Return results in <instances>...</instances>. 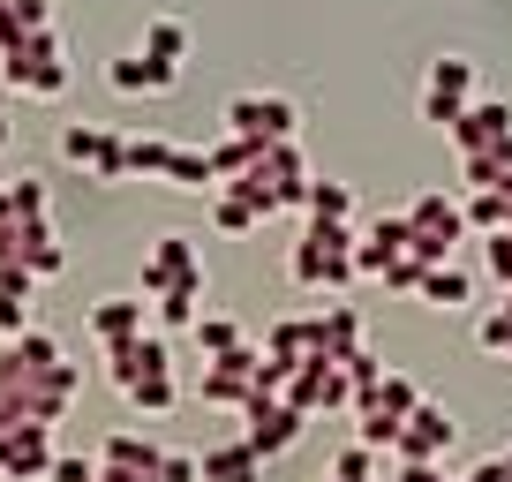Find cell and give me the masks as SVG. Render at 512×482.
<instances>
[{
	"instance_id": "16",
	"label": "cell",
	"mask_w": 512,
	"mask_h": 482,
	"mask_svg": "<svg viewBox=\"0 0 512 482\" xmlns=\"http://www.w3.org/2000/svg\"><path fill=\"white\" fill-rule=\"evenodd\" d=\"M106 83H113L121 98H136V91H174V83H181V68H174V61H151V53L136 46V53H121V61L106 68Z\"/></svg>"
},
{
	"instance_id": "8",
	"label": "cell",
	"mask_w": 512,
	"mask_h": 482,
	"mask_svg": "<svg viewBox=\"0 0 512 482\" xmlns=\"http://www.w3.org/2000/svg\"><path fill=\"white\" fill-rule=\"evenodd\" d=\"M287 407H302V415L354 407V385H347V370H339V354H309L302 370H294V385H287Z\"/></svg>"
},
{
	"instance_id": "43",
	"label": "cell",
	"mask_w": 512,
	"mask_h": 482,
	"mask_svg": "<svg viewBox=\"0 0 512 482\" xmlns=\"http://www.w3.org/2000/svg\"><path fill=\"white\" fill-rule=\"evenodd\" d=\"M166 482H204V452H166Z\"/></svg>"
},
{
	"instance_id": "3",
	"label": "cell",
	"mask_w": 512,
	"mask_h": 482,
	"mask_svg": "<svg viewBox=\"0 0 512 482\" xmlns=\"http://www.w3.org/2000/svg\"><path fill=\"white\" fill-rule=\"evenodd\" d=\"M0 83H8L16 98H61L68 91V46H61V31L16 38V46L0 53Z\"/></svg>"
},
{
	"instance_id": "15",
	"label": "cell",
	"mask_w": 512,
	"mask_h": 482,
	"mask_svg": "<svg viewBox=\"0 0 512 482\" xmlns=\"http://www.w3.org/2000/svg\"><path fill=\"white\" fill-rule=\"evenodd\" d=\"M445 136L460 144V159H475V151H497V144L512 136V106H505V98H475V106H467Z\"/></svg>"
},
{
	"instance_id": "44",
	"label": "cell",
	"mask_w": 512,
	"mask_h": 482,
	"mask_svg": "<svg viewBox=\"0 0 512 482\" xmlns=\"http://www.w3.org/2000/svg\"><path fill=\"white\" fill-rule=\"evenodd\" d=\"M53 482H98V460H83V452H61V460H53Z\"/></svg>"
},
{
	"instance_id": "37",
	"label": "cell",
	"mask_w": 512,
	"mask_h": 482,
	"mask_svg": "<svg viewBox=\"0 0 512 482\" xmlns=\"http://www.w3.org/2000/svg\"><path fill=\"white\" fill-rule=\"evenodd\" d=\"M0 189H8V211H16V219H53V196H46V181H0Z\"/></svg>"
},
{
	"instance_id": "25",
	"label": "cell",
	"mask_w": 512,
	"mask_h": 482,
	"mask_svg": "<svg viewBox=\"0 0 512 482\" xmlns=\"http://www.w3.org/2000/svg\"><path fill=\"white\" fill-rule=\"evenodd\" d=\"M302 211H309V219H324V226H354V189H347V181H309Z\"/></svg>"
},
{
	"instance_id": "34",
	"label": "cell",
	"mask_w": 512,
	"mask_h": 482,
	"mask_svg": "<svg viewBox=\"0 0 512 482\" xmlns=\"http://www.w3.org/2000/svg\"><path fill=\"white\" fill-rule=\"evenodd\" d=\"M189 339L211 354V362H219V354H234V347H249V339H241V324H234V317H211V309L196 317V332H189Z\"/></svg>"
},
{
	"instance_id": "17",
	"label": "cell",
	"mask_w": 512,
	"mask_h": 482,
	"mask_svg": "<svg viewBox=\"0 0 512 482\" xmlns=\"http://www.w3.org/2000/svg\"><path fill=\"white\" fill-rule=\"evenodd\" d=\"M407 219H415V234H437V241H452V249L467 241V211H460V196H445V189H422L415 204H407Z\"/></svg>"
},
{
	"instance_id": "35",
	"label": "cell",
	"mask_w": 512,
	"mask_h": 482,
	"mask_svg": "<svg viewBox=\"0 0 512 482\" xmlns=\"http://www.w3.org/2000/svg\"><path fill=\"white\" fill-rule=\"evenodd\" d=\"M339 370H347V385H354V407H362V400H377V385H384V362H377L369 347L339 354Z\"/></svg>"
},
{
	"instance_id": "1",
	"label": "cell",
	"mask_w": 512,
	"mask_h": 482,
	"mask_svg": "<svg viewBox=\"0 0 512 482\" xmlns=\"http://www.w3.org/2000/svg\"><path fill=\"white\" fill-rule=\"evenodd\" d=\"M354 249H362V234L354 226H324V219H309L302 226V241H294V257H287V272H294V287H324V294H347L354 279Z\"/></svg>"
},
{
	"instance_id": "2",
	"label": "cell",
	"mask_w": 512,
	"mask_h": 482,
	"mask_svg": "<svg viewBox=\"0 0 512 482\" xmlns=\"http://www.w3.org/2000/svg\"><path fill=\"white\" fill-rule=\"evenodd\" d=\"M309 159H302V144H264V159L249 166V174L234 181L241 196H249L264 219H279V211H302V196H309Z\"/></svg>"
},
{
	"instance_id": "48",
	"label": "cell",
	"mask_w": 512,
	"mask_h": 482,
	"mask_svg": "<svg viewBox=\"0 0 512 482\" xmlns=\"http://www.w3.org/2000/svg\"><path fill=\"white\" fill-rule=\"evenodd\" d=\"M392 482H445V467H437V460H430V467H400Z\"/></svg>"
},
{
	"instance_id": "20",
	"label": "cell",
	"mask_w": 512,
	"mask_h": 482,
	"mask_svg": "<svg viewBox=\"0 0 512 482\" xmlns=\"http://www.w3.org/2000/svg\"><path fill=\"white\" fill-rule=\"evenodd\" d=\"M204 482H264V460L249 452V437H226V445H204Z\"/></svg>"
},
{
	"instance_id": "10",
	"label": "cell",
	"mask_w": 512,
	"mask_h": 482,
	"mask_svg": "<svg viewBox=\"0 0 512 482\" xmlns=\"http://www.w3.org/2000/svg\"><path fill=\"white\" fill-rule=\"evenodd\" d=\"M241 422H249V452L256 460H279L287 445H302V430H309V415L302 407H287V400H256V407H241Z\"/></svg>"
},
{
	"instance_id": "31",
	"label": "cell",
	"mask_w": 512,
	"mask_h": 482,
	"mask_svg": "<svg viewBox=\"0 0 512 482\" xmlns=\"http://www.w3.org/2000/svg\"><path fill=\"white\" fill-rule=\"evenodd\" d=\"M166 166H174V144H166V136H128V174L166 181Z\"/></svg>"
},
{
	"instance_id": "26",
	"label": "cell",
	"mask_w": 512,
	"mask_h": 482,
	"mask_svg": "<svg viewBox=\"0 0 512 482\" xmlns=\"http://www.w3.org/2000/svg\"><path fill=\"white\" fill-rule=\"evenodd\" d=\"M460 211H467V234H505V189H467L460 196Z\"/></svg>"
},
{
	"instance_id": "13",
	"label": "cell",
	"mask_w": 512,
	"mask_h": 482,
	"mask_svg": "<svg viewBox=\"0 0 512 482\" xmlns=\"http://www.w3.org/2000/svg\"><path fill=\"white\" fill-rule=\"evenodd\" d=\"M53 430H38V422H23V430L0 437V482H53Z\"/></svg>"
},
{
	"instance_id": "12",
	"label": "cell",
	"mask_w": 512,
	"mask_h": 482,
	"mask_svg": "<svg viewBox=\"0 0 512 482\" xmlns=\"http://www.w3.org/2000/svg\"><path fill=\"white\" fill-rule=\"evenodd\" d=\"M144 332H159V317H151L144 294H106V302H91V339L106 354L128 347V339H144Z\"/></svg>"
},
{
	"instance_id": "28",
	"label": "cell",
	"mask_w": 512,
	"mask_h": 482,
	"mask_svg": "<svg viewBox=\"0 0 512 482\" xmlns=\"http://www.w3.org/2000/svg\"><path fill=\"white\" fill-rule=\"evenodd\" d=\"M354 347H362V309L324 302V354H354Z\"/></svg>"
},
{
	"instance_id": "30",
	"label": "cell",
	"mask_w": 512,
	"mask_h": 482,
	"mask_svg": "<svg viewBox=\"0 0 512 482\" xmlns=\"http://www.w3.org/2000/svg\"><path fill=\"white\" fill-rule=\"evenodd\" d=\"M505 174H512V136L497 151H475V159H460V181L467 189H505Z\"/></svg>"
},
{
	"instance_id": "49",
	"label": "cell",
	"mask_w": 512,
	"mask_h": 482,
	"mask_svg": "<svg viewBox=\"0 0 512 482\" xmlns=\"http://www.w3.org/2000/svg\"><path fill=\"white\" fill-rule=\"evenodd\" d=\"M505 226H512V174H505Z\"/></svg>"
},
{
	"instance_id": "36",
	"label": "cell",
	"mask_w": 512,
	"mask_h": 482,
	"mask_svg": "<svg viewBox=\"0 0 512 482\" xmlns=\"http://www.w3.org/2000/svg\"><path fill=\"white\" fill-rule=\"evenodd\" d=\"M400 430H407V422L384 415V407H362V415H354V437H362L369 452H392V445H400Z\"/></svg>"
},
{
	"instance_id": "40",
	"label": "cell",
	"mask_w": 512,
	"mask_h": 482,
	"mask_svg": "<svg viewBox=\"0 0 512 482\" xmlns=\"http://www.w3.org/2000/svg\"><path fill=\"white\" fill-rule=\"evenodd\" d=\"M482 264H490V279L512 294V226H505V234H490V241H482Z\"/></svg>"
},
{
	"instance_id": "52",
	"label": "cell",
	"mask_w": 512,
	"mask_h": 482,
	"mask_svg": "<svg viewBox=\"0 0 512 482\" xmlns=\"http://www.w3.org/2000/svg\"><path fill=\"white\" fill-rule=\"evenodd\" d=\"M505 317H512V294H505Z\"/></svg>"
},
{
	"instance_id": "47",
	"label": "cell",
	"mask_w": 512,
	"mask_h": 482,
	"mask_svg": "<svg viewBox=\"0 0 512 482\" xmlns=\"http://www.w3.org/2000/svg\"><path fill=\"white\" fill-rule=\"evenodd\" d=\"M467 482H512V452H490V460H482Z\"/></svg>"
},
{
	"instance_id": "14",
	"label": "cell",
	"mask_w": 512,
	"mask_h": 482,
	"mask_svg": "<svg viewBox=\"0 0 512 482\" xmlns=\"http://www.w3.org/2000/svg\"><path fill=\"white\" fill-rule=\"evenodd\" d=\"M106 377L121 392H136L144 377H174V339L166 332H144V339H128V347H113L106 354Z\"/></svg>"
},
{
	"instance_id": "5",
	"label": "cell",
	"mask_w": 512,
	"mask_h": 482,
	"mask_svg": "<svg viewBox=\"0 0 512 482\" xmlns=\"http://www.w3.org/2000/svg\"><path fill=\"white\" fill-rule=\"evenodd\" d=\"M204 257H196V234H159L144 249V302L159 294H204Z\"/></svg>"
},
{
	"instance_id": "9",
	"label": "cell",
	"mask_w": 512,
	"mask_h": 482,
	"mask_svg": "<svg viewBox=\"0 0 512 482\" xmlns=\"http://www.w3.org/2000/svg\"><path fill=\"white\" fill-rule=\"evenodd\" d=\"M452 437H460V422H452L437 400H422L415 415H407V430H400V445H392V460H400V467H430V460H445V452H452Z\"/></svg>"
},
{
	"instance_id": "42",
	"label": "cell",
	"mask_w": 512,
	"mask_h": 482,
	"mask_svg": "<svg viewBox=\"0 0 512 482\" xmlns=\"http://www.w3.org/2000/svg\"><path fill=\"white\" fill-rule=\"evenodd\" d=\"M31 332V302L23 294H0V339H23Z\"/></svg>"
},
{
	"instance_id": "45",
	"label": "cell",
	"mask_w": 512,
	"mask_h": 482,
	"mask_svg": "<svg viewBox=\"0 0 512 482\" xmlns=\"http://www.w3.org/2000/svg\"><path fill=\"white\" fill-rule=\"evenodd\" d=\"M0 294H23V302H31V294H38V272H31V264H0Z\"/></svg>"
},
{
	"instance_id": "46",
	"label": "cell",
	"mask_w": 512,
	"mask_h": 482,
	"mask_svg": "<svg viewBox=\"0 0 512 482\" xmlns=\"http://www.w3.org/2000/svg\"><path fill=\"white\" fill-rule=\"evenodd\" d=\"M384 287H392V294H422V264H415V257H400L392 272H384Z\"/></svg>"
},
{
	"instance_id": "6",
	"label": "cell",
	"mask_w": 512,
	"mask_h": 482,
	"mask_svg": "<svg viewBox=\"0 0 512 482\" xmlns=\"http://www.w3.org/2000/svg\"><path fill=\"white\" fill-rule=\"evenodd\" d=\"M467 106H475V61H467V53H437V61L422 68V121L452 129Z\"/></svg>"
},
{
	"instance_id": "4",
	"label": "cell",
	"mask_w": 512,
	"mask_h": 482,
	"mask_svg": "<svg viewBox=\"0 0 512 482\" xmlns=\"http://www.w3.org/2000/svg\"><path fill=\"white\" fill-rule=\"evenodd\" d=\"M219 121L249 144H302V106L287 91H234Z\"/></svg>"
},
{
	"instance_id": "18",
	"label": "cell",
	"mask_w": 512,
	"mask_h": 482,
	"mask_svg": "<svg viewBox=\"0 0 512 482\" xmlns=\"http://www.w3.org/2000/svg\"><path fill=\"white\" fill-rule=\"evenodd\" d=\"M98 467H113V475H159L166 445H151V437H136V430H113L106 445H98Z\"/></svg>"
},
{
	"instance_id": "22",
	"label": "cell",
	"mask_w": 512,
	"mask_h": 482,
	"mask_svg": "<svg viewBox=\"0 0 512 482\" xmlns=\"http://www.w3.org/2000/svg\"><path fill=\"white\" fill-rule=\"evenodd\" d=\"M204 151H211V174H219V189H234V181L249 174L256 159H264V144H249V136H234V129H226L219 144H204Z\"/></svg>"
},
{
	"instance_id": "27",
	"label": "cell",
	"mask_w": 512,
	"mask_h": 482,
	"mask_svg": "<svg viewBox=\"0 0 512 482\" xmlns=\"http://www.w3.org/2000/svg\"><path fill=\"white\" fill-rule=\"evenodd\" d=\"M211 226H219V234H256V226H264V211H256L241 189H219V196H211Z\"/></svg>"
},
{
	"instance_id": "7",
	"label": "cell",
	"mask_w": 512,
	"mask_h": 482,
	"mask_svg": "<svg viewBox=\"0 0 512 482\" xmlns=\"http://www.w3.org/2000/svg\"><path fill=\"white\" fill-rule=\"evenodd\" d=\"M61 159L83 166V174H98V181H128V136L98 129V121H68L61 129Z\"/></svg>"
},
{
	"instance_id": "29",
	"label": "cell",
	"mask_w": 512,
	"mask_h": 482,
	"mask_svg": "<svg viewBox=\"0 0 512 482\" xmlns=\"http://www.w3.org/2000/svg\"><path fill=\"white\" fill-rule=\"evenodd\" d=\"M166 181H174V189H204V196H219L211 151H189V144H174V166H166Z\"/></svg>"
},
{
	"instance_id": "53",
	"label": "cell",
	"mask_w": 512,
	"mask_h": 482,
	"mask_svg": "<svg viewBox=\"0 0 512 482\" xmlns=\"http://www.w3.org/2000/svg\"><path fill=\"white\" fill-rule=\"evenodd\" d=\"M445 482H467V475H445Z\"/></svg>"
},
{
	"instance_id": "21",
	"label": "cell",
	"mask_w": 512,
	"mask_h": 482,
	"mask_svg": "<svg viewBox=\"0 0 512 482\" xmlns=\"http://www.w3.org/2000/svg\"><path fill=\"white\" fill-rule=\"evenodd\" d=\"M422 302H430V309H467V302H475V272H467V264H437V272H422Z\"/></svg>"
},
{
	"instance_id": "41",
	"label": "cell",
	"mask_w": 512,
	"mask_h": 482,
	"mask_svg": "<svg viewBox=\"0 0 512 482\" xmlns=\"http://www.w3.org/2000/svg\"><path fill=\"white\" fill-rule=\"evenodd\" d=\"M475 339H482V354H505V362H512V317H505V309H490V317L475 324Z\"/></svg>"
},
{
	"instance_id": "11",
	"label": "cell",
	"mask_w": 512,
	"mask_h": 482,
	"mask_svg": "<svg viewBox=\"0 0 512 482\" xmlns=\"http://www.w3.org/2000/svg\"><path fill=\"white\" fill-rule=\"evenodd\" d=\"M256 354L264 347H234V354H219V362H204V385H196V400L204 407H249V392H256Z\"/></svg>"
},
{
	"instance_id": "33",
	"label": "cell",
	"mask_w": 512,
	"mask_h": 482,
	"mask_svg": "<svg viewBox=\"0 0 512 482\" xmlns=\"http://www.w3.org/2000/svg\"><path fill=\"white\" fill-rule=\"evenodd\" d=\"M151 317H159L166 339H174V332H196V317H204V294H159V302H151Z\"/></svg>"
},
{
	"instance_id": "38",
	"label": "cell",
	"mask_w": 512,
	"mask_h": 482,
	"mask_svg": "<svg viewBox=\"0 0 512 482\" xmlns=\"http://www.w3.org/2000/svg\"><path fill=\"white\" fill-rule=\"evenodd\" d=\"M128 407H136V415H174V407H181V385H174V377H144V385L128 392Z\"/></svg>"
},
{
	"instance_id": "19",
	"label": "cell",
	"mask_w": 512,
	"mask_h": 482,
	"mask_svg": "<svg viewBox=\"0 0 512 482\" xmlns=\"http://www.w3.org/2000/svg\"><path fill=\"white\" fill-rule=\"evenodd\" d=\"M264 354H279V362H309V354H324V317H279L272 332H264Z\"/></svg>"
},
{
	"instance_id": "51",
	"label": "cell",
	"mask_w": 512,
	"mask_h": 482,
	"mask_svg": "<svg viewBox=\"0 0 512 482\" xmlns=\"http://www.w3.org/2000/svg\"><path fill=\"white\" fill-rule=\"evenodd\" d=\"M98 482H113V475H106V467H98Z\"/></svg>"
},
{
	"instance_id": "50",
	"label": "cell",
	"mask_w": 512,
	"mask_h": 482,
	"mask_svg": "<svg viewBox=\"0 0 512 482\" xmlns=\"http://www.w3.org/2000/svg\"><path fill=\"white\" fill-rule=\"evenodd\" d=\"M0 144H8V121H0Z\"/></svg>"
},
{
	"instance_id": "23",
	"label": "cell",
	"mask_w": 512,
	"mask_h": 482,
	"mask_svg": "<svg viewBox=\"0 0 512 482\" xmlns=\"http://www.w3.org/2000/svg\"><path fill=\"white\" fill-rule=\"evenodd\" d=\"M136 46H144L151 53V61H189V23H181V16H144V38H136Z\"/></svg>"
},
{
	"instance_id": "39",
	"label": "cell",
	"mask_w": 512,
	"mask_h": 482,
	"mask_svg": "<svg viewBox=\"0 0 512 482\" xmlns=\"http://www.w3.org/2000/svg\"><path fill=\"white\" fill-rule=\"evenodd\" d=\"M332 482H377V452H369L362 437H354V445L332 460Z\"/></svg>"
},
{
	"instance_id": "32",
	"label": "cell",
	"mask_w": 512,
	"mask_h": 482,
	"mask_svg": "<svg viewBox=\"0 0 512 482\" xmlns=\"http://www.w3.org/2000/svg\"><path fill=\"white\" fill-rule=\"evenodd\" d=\"M362 407H384V415H415L422 407V392H415V377H400V370H384V385H377V400H362ZM362 407H354V415H362Z\"/></svg>"
},
{
	"instance_id": "24",
	"label": "cell",
	"mask_w": 512,
	"mask_h": 482,
	"mask_svg": "<svg viewBox=\"0 0 512 482\" xmlns=\"http://www.w3.org/2000/svg\"><path fill=\"white\" fill-rule=\"evenodd\" d=\"M31 31H53L46 0H0V53L16 46V38H31Z\"/></svg>"
}]
</instances>
